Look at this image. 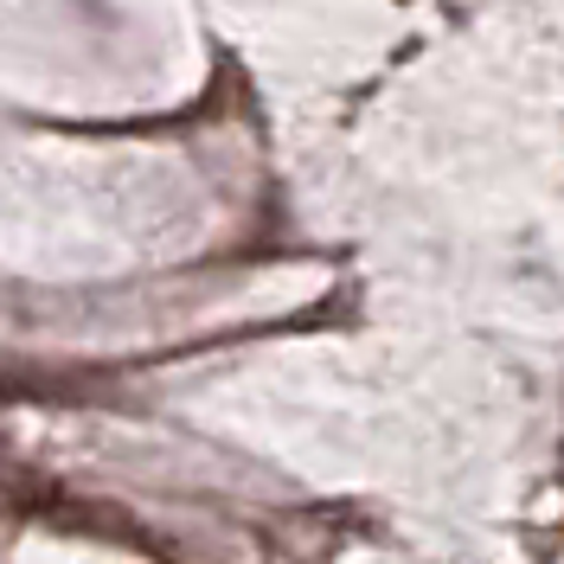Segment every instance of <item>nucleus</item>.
Returning a JSON list of instances; mask_svg holds the SVG:
<instances>
[]
</instances>
